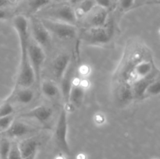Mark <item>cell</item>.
I'll list each match as a JSON object with an SVG mask.
<instances>
[{"label":"cell","instance_id":"6da1fadb","mask_svg":"<svg viewBox=\"0 0 160 159\" xmlns=\"http://www.w3.org/2000/svg\"><path fill=\"white\" fill-rule=\"evenodd\" d=\"M38 16L41 19H47L72 25H76L78 22L74 7L68 2L59 3L43 8L38 12Z\"/></svg>","mask_w":160,"mask_h":159},{"label":"cell","instance_id":"7a4b0ae2","mask_svg":"<svg viewBox=\"0 0 160 159\" xmlns=\"http://www.w3.org/2000/svg\"><path fill=\"white\" fill-rule=\"evenodd\" d=\"M110 25L99 27L83 28L80 33L81 40L88 45H104L110 41L112 36V28Z\"/></svg>","mask_w":160,"mask_h":159},{"label":"cell","instance_id":"3957f363","mask_svg":"<svg viewBox=\"0 0 160 159\" xmlns=\"http://www.w3.org/2000/svg\"><path fill=\"white\" fill-rule=\"evenodd\" d=\"M39 19L48 30V32L51 34V35L52 34L60 40H72L78 36V32L76 25L54 21L47 19Z\"/></svg>","mask_w":160,"mask_h":159},{"label":"cell","instance_id":"277c9868","mask_svg":"<svg viewBox=\"0 0 160 159\" xmlns=\"http://www.w3.org/2000/svg\"><path fill=\"white\" fill-rule=\"evenodd\" d=\"M28 54L29 62L34 70L35 82L40 84L42 66L45 61V50L38 45L31 37H30L28 47Z\"/></svg>","mask_w":160,"mask_h":159},{"label":"cell","instance_id":"5b68a950","mask_svg":"<svg viewBox=\"0 0 160 159\" xmlns=\"http://www.w3.org/2000/svg\"><path fill=\"white\" fill-rule=\"evenodd\" d=\"M29 31L31 37L40 45L44 50L50 48L52 45V35L38 17H33L29 21Z\"/></svg>","mask_w":160,"mask_h":159},{"label":"cell","instance_id":"8992f818","mask_svg":"<svg viewBox=\"0 0 160 159\" xmlns=\"http://www.w3.org/2000/svg\"><path fill=\"white\" fill-rule=\"evenodd\" d=\"M68 132V120H67V109L62 108L59 113L55 129V140L59 149L67 154H70V147L67 140Z\"/></svg>","mask_w":160,"mask_h":159},{"label":"cell","instance_id":"52a82bcc","mask_svg":"<svg viewBox=\"0 0 160 159\" xmlns=\"http://www.w3.org/2000/svg\"><path fill=\"white\" fill-rule=\"evenodd\" d=\"M108 10L95 6L87 15L81 19L83 28L99 27L106 26L108 22Z\"/></svg>","mask_w":160,"mask_h":159},{"label":"cell","instance_id":"ba28073f","mask_svg":"<svg viewBox=\"0 0 160 159\" xmlns=\"http://www.w3.org/2000/svg\"><path fill=\"white\" fill-rule=\"evenodd\" d=\"M53 115V110L51 107L45 104H42L34 107L28 112H24L20 116L23 118H32L42 124H45L49 121Z\"/></svg>","mask_w":160,"mask_h":159},{"label":"cell","instance_id":"9c48e42d","mask_svg":"<svg viewBox=\"0 0 160 159\" xmlns=\"http://www.w3.org/2000/svg\"><path fill=\"white\" fill-rule=\"evenodd\" d=\"M158 71H154L150 73L148 76L142 78H138L134 81L131 85V90H132L133 97L136 99H143L145 98V92H146L147 87L154 80L156 79Z\"/></svg>","mask_w":160,"mask_h":159},{"label":"cell","instance_id":"30bf717a","mask_svg":"<svg viewBox=\"0 0 160 159\" xmlns=\"http://www.w3.org/2000/svg\"><path fill=\"white\" fill-rule=\"evenodd\" d=\"M74 73L75 67L72 62L69 65L68 68L67 69L64 73L63 76L60 80V91L62 94V99H63L65 104L68 105L69 104V95H70V90L74 83Z\"/></svg>","mask_w":160,"mask_h":159},{"label":"cell","instance_id":"8fae6325","mask_svg":"<svg viewBox=\"0 0 160 159\" xmlns=\"http://www.w3.org/2000/svg\"><path fill=\"white\" fill-rule=\"evenodd\" d=\"M71 62L70 55L62 53L59 54L53 59L51 65V70L55 80L60 81L64 73Z\"/></svg>","mask_w":160,"mask_h":159},{"label":"cell","instance_id":"7c38bea8","mask_svg":"<svg viewBox=\"0 0 160 159\" xmlns=\"http://www.w3.org/2000/svg\"><path fill=\"white\" fill-rule=\"evenodd\" d=\"M34 131H36V129L33 126L20 120H14L10 127L4 132H1V133L7 137L8 138H16V137L26 136L31 132H34Z\"/></svg>","mask_w":160,"mask_h":159},{"label":"cell","instance_id":"4fadbf2b","mask_svg":"<svg viewBox=\"0 0 160 159\" xmlns=\"http://www.w3.org/2000/svg\"><path fill=\"white\" fill-rule=\"evenodd\" d=\"M34 98V92L31 90V87H17L15 90L12 92V95L7 99V101L17 104H28L31 103V101Z\"/></svg>","mask_w":160,"mask_h":159},{"label":"cell","instance_id":"5bb4252c","mask_svg":"<svg viewBox=\"0 0 160 159\" xmlns=\"http://www.w3.org/2000/svg\"><path fill=\"white\" fill-rule=\"evenodd\" d=\"M85 91L82 85L78 83H73L69 95V104H71L74 107L79 108L84 101Z\"/></svg>","mask_w":160,"mask_h":159},{"label":"cell","instance_id":"9a60e30c","mask_svg":"<svg viewBox=\"0 0 160 159\" xmlns=\"http://www.w3.org/2000/svg\"><path fill=\"white\" fill-rule=\"evenodd\" d=\"M22 158L28 157L33 154H35L38 146V140L35 137H30L24 139L18 143Z\"/></svg>","mask_w":160,"mask_h":159},{"label":"cell","instance_id":"2e32d148","mask_svg":"<svg viewBox=\"0 0 160 159\" xmlns=\"http://www.w3.org/2000/svg\"><path fill=\"white\" fill-rule=\"evenodd\" d=\"M154 70L152 62L148 60H142L138 63L136 64L133 68L134 74L137 77V79L148 76Z\"/></svg>","mask_w":160,"mask_h":159},{"label":"cell","instance_id":"e0dca14e","mask_svg":"<svg viewBox=\"0 0 160 159\" xmlns=\"http://www.w3.org/2000/svg\"><path fill=\"white\" fill-rule=\"evenodd\" d=\"M95 6L96 4L95 2V0H82L78 4H76L74 11L78 20L79 19L81 20L84 16L87 15Z\"/></svg>","mask_w":160,"mask_h":159},{"label":"cell","instance_id":"ac0fdd59","mask_svg":"<svg viewBox=\"0 0 160 159\" xmlns=\"http://www.w3.org/2000/svg\"><path fill=\"white\" fill-rule=\"evenodd\" d=\"M41 90L42 94L46 98H56L59 94V87L54 82L50 80H43L41 83Z\"/></svg>","mask_w":160,"mask_h":159},{"label":"cell","instance_id":"d6986e66","mask_svg":"<svg viewBox=\"0 0 160 159\" xmlns=\"http://www.w3.org/2000/svg\"><path fill=\"white\" fill-rule=\"evenodd\" d=\"M118 99L123 104L130 102L134 98L133 97L131 85L128 83L123 82L118 90Z\"/></svg>","mask_w":160,"mask_h":159},{"label":"cell","instance_id":"ffe728a7","mask_svg":"<svg viewBox=\"0 0 160 159\" xmlns=\"http://www.w3.org/2000/svg\"><path fill=\"white\" fill-rule=\"evenodd\" d=\"M50 3V0H29L28 3V10L31 13H36L41 9L46 7Z\"/></svg>","mask_w":160,"mask_h":159},{"label":"cell","instance_id":"44dd1931","mask_svg":"<svg viewBox=\"0 0 160 159\" xmlns=\"http://www.w3.org/2000/svg\"><path fill=\"white\" fill-rule=\"evenodd\" d=\"M0 136V159H7L9 150L11 147V142L9 138L3 135Z\"/></svg>","mask_w":160,"mask_h":159},{"label":"cell","instance_id":"7402d4cb","mask_svg":"<svg viewBox=\"0 0 160 159\" xmlns=\"http://www.w3.org/2000/svg\"><path fill=\"white\" fill-rule=\"evenodd\" d=\"M160 93V82L159 80L156 79L150 83L148 87H147L146 92H145V97L146 96H156L159 94Z\"/></svg>","mask_w":160,"mask_h":159},{"label":"cell","instance_id":"603a6c76","mask_svg":"<svg viewBox=\"0 0 160 159\" xmlns=\"http://www.w3.org/2000/svg\"><path fill=\"white\" fill-rule=\"evenodd\" d=\"M14 120L15 119H14L13 114L8 115V116L1 117L0 118V133L4 132L5 131L7 130L10 127V126L13 123Z\"/></svg>","mask_w":160,"mask_h":159},{"label":"cell","instance_id":"cb8c5ba5","mask_svg":"<svg viewBox=\"0 0 160 159\" xmlns=\"http://www.w3.org/2000/svg\"><path fill=\"white\" fill-rule=\"evenodd\" d=\"M14 112V107L12 103L6 101L0 105V118L12 115Z\"/></svg>","mask_w":160,"mask_h":159},{"label":"cell","instance_id":"d4e9b609","mask_svg":"<svg viewBox=\"0 0 160 159\" xmlns=\"http://www.w3.org/2000/svg\"><path fill=\"white\" fill-rule=\"evenodd\" d=\"M7 159H23L20 148H19L18 143H16V142L11 143L10 150H9Z\"/></svg>","mask_w":160,"mask_h":159},{"label":"cell","instance_id":"484cf974","mask_svg":"<svg viewBox=\"0 0 160 159\" xmlns=\"http://www.w3.org/2000/svg\"><path fill=\"white\" fill-rule=\"evenodd\" d=\"M96 6L109 10L112 6V0H95Z\"/></svg>","mask_w":160,"mask_h":159},{"label":"cell","instance_id":"4316f807","mask_svg":"<svg viewBox=\"0 0 160 159\" xmlns=\"http://www.w3.org/2000/svg\"><path fill=\"white\" fill-rule=\"evenodd\" d=\"M135 0H119V6L122 10H127L132 7Z\"/></svg>","mask_w":160,"mask_h":159},{"label":"cell","instance_id":"83f0119b","mask_svg":"<svg viewBox=\"0 0 160 159\" xmlns=\"http://www.w3.org/2000/svg\"><path fill=\"white\" fill-rule=\"evenodd\" d=\"M9 17V13L4 9H0V20H6Z\"/></svg>","mask_w":160,"mask_h":159},{"label":"cell","instance_id":"f1b7e54d","mask_svg":"<svg viewBox=\"0 0 160 159\" xmlns=\"http://www.w3.org/2000/svg\"><path fill=\"white\" fill-rule=\"evenodd\" d=\"M11 2V0H0V9H3L9 6Z\"/></svg>","mask_w":160,"mask_h":159},{"label":"cell","instance_id":"f546056e","mask_svg":"<svg viewBox=\"0 0 160 159\" xmlns=\"http://www.w3.org/2000/svg\"><path fill=\"white\" fill-rule=\"evenodd\" d=\"M81 1H82V0H70V4L73 6V5H76L78 4V2H80Z\"/></svg>","mask_w":160,"mask_h":159},{"label":"cell","instance_id":"4dcf8cb0","mask_svg":"<svg viewBox=\"0 0 160 159\" xmlns=\"http://www.w3.org/2000/svg\"><path fill=\"white\" fill-rule=\"evenodd\" d=\"M35 155H36V153L35 154H31V155L28 156V157H24V158H23V159H35Z\"/></svg>","mask_w":160,"mask_h":159},{"label":"cell","instance_id":"1f68e13d","mask_svg":"<svg viewBox=\"0 0 160 159\" xmlns=\"http://www.w3.org/2000/svg\"><path fill=\"white\" fill-rule=\"evenodd\" d=\"M15 1H16V0H15Z\"/></svg>","mask_w":160,"mask_h":159}]
</instances>
